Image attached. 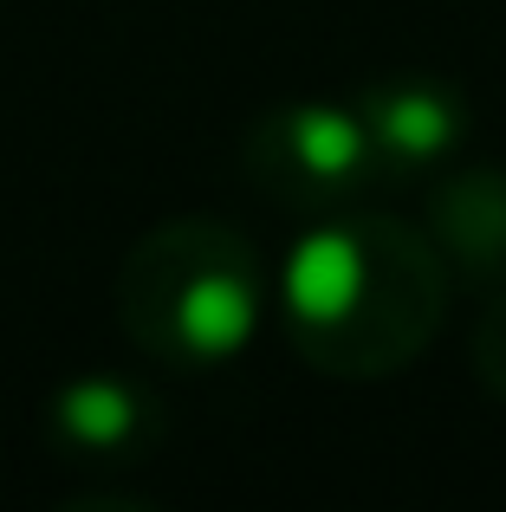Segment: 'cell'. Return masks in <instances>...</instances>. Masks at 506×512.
Wrapping results in <instances>:
<instances>
[{
	"mask_svg": "<svg viewBox=\"0 0 506 512\" xmlns=\"http://www.w3.org/2000/svg\"><path fill=\"white\" fill-rule=\"evenodd\" d=\"M247 175L279 208L325 214V208H351L357 188L383 169L357 104L286 98V104H266L247 124Z\"/></svg>",
	"mask_w": 506,
	"mask_h": 512,
	"instance_id": "3",
	"label": "cell"
},
{
	"mask_svg": "<svg viewBox=\"0 0 506 512\" xmlns=\"http://www.w3.org/2000/svg\"><path fill=\"white\" fill-rule=\"evenodd\" d=\"M357 117L370 130V150H377L383 175L435 169L468 137V98H461V85L429 78V72H396V78L364 85L357 91Z\"/></svg>",
	"mask_w": 506,
	"mask_h": 512,
	"instance_id": "5",
	"label": "cell"
},
{
	"mask_svg": "<svg viewBox=\"0 0 506 512\" xmlns=\"http://www.w3.org/2000/svg\"><path fill=\"white\" fill-rule=\"evenodd\" d=\"M266 318L260 247L228 221L176 214L130 240L117 260V325L169 370H221Z\"/></svg>",
	"mask_w": 506,
	"mask_h": 512,
	"instance_id": "2",
	"label": "cell"
},
{
	"mask_svg": "<svg viewBox=\"0 0 506 512\" xmlns=\"http://www.w3.org/2000/svg\"><path fill=\"white\" fill-rule=\"evenodd\" d=\"M39 428L72 467H130L163 441V396L124 370H78L46 396Z\"/></svg>",
	"mask_w": 506,
	"mask_h": 512,
	"instance_id": "4",
	"label": "cell"
},
{
	"mask_svg": "<svg viewBox=\"0 0 506 512\" xmlns=\"http://www.w3.org/2000/svg\"><path fill=\"white\" fill-rule=\"evenodd\" d=\"M435 253L448 260V273L481 279V286H506V169L474 163L455 169L429 195V227Z\"/></svg>",
	"mask_w": 506,
	"mask_h": 512,
	"instance_id": "6",
	"label": "cell"
},
{
	"mask_svg": "<svg viewBox=\"0 0 506 512\" xmlns=\"http://www.w3.org/2000/svg\"><path fill=\"white\" fill-rule=\"evenodd\" d=\"M474 376H481V389L506 409V286L494 292V305H487L481 318H474Z\"/></svg>",
	"mask_w": 506,
	"mask_h": 512,
	"instance_id": "7",
	"label": "cell"
},
{
	"mask_svg": "<svg viewBox=\"0 0 506 512\" xmlns=\"http://www.w3.org/2000/svg\"><path fill=\"white\" fill-rule=\"evenodd\" d=\"M279 318L305 370L377 383L435 344L448 318V260L396 214L325 208L279 260Z\"/></svg>",
	"mask_w": 506,
	"mask_h": 512,
	"instance_id": "1",
	"label": "cell"
}]
</instances>
